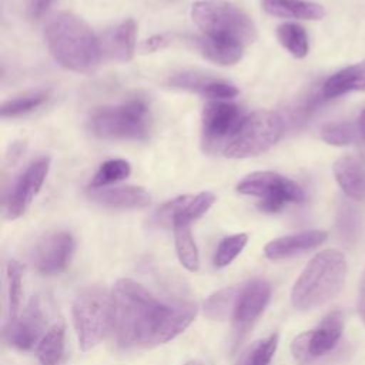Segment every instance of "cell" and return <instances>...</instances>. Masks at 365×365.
I'll list each match as a JSON object with an SVG mask.
<instances>
[{"label":"cell","mask_w":365,"mask_h":365,"mask_svg":"<svg viewBox=\"0 0 365 365\" xmlns=\"http://www.w3.org/2000/svg\"><path fill=\"white\" fill-rule=\"evenodd\" d=\"M192 301H164L141 284L118 279L111 289V328L121 348H153L184 332L197 315Z\"/></svg>","instance_id":"6da1fadb"},{"label":"cell","mask_w":365,"mask_h":365,"mask_svg":"<svg viewBox=\"0 0 365 365\" xmlns=\"http://www.w3.org/2000/svg\"><path fill=\"white\" fill-rule=\"evenodd\" d=\"M44 40L53 58L70 71L91 73L103 56L93 30L70 11H60L47 21Z\"/></svg>","instance_id":"7a4b0ae2"},{"label":"cell","mask_w":365,"mask_h":365,"mask_svg":"<svg viewBox=\"0 0 365 365\" xmlns=\"http://www.w3.org/2000/svg\"><path fill=\"white\" fill-rule=\"evenodd\" d=\"M346 278V261L336 250L318 252L305 265L291 289V304L302 311L318 308L339 294Z\"/></svg>","instance_id":"3957f363"},{"label":"cell","mask_w":365,"mask_h":365,"mask_svg":"<svg viewBox=\"0 0 365 365\" xmlns=\"http://www.w3.org/2000/svg\"><path fill=\"white\" fill-rule=\"evenodd\" d=\"M88 130L104 140H145L153 128V115L147 100L130 97L117 104L96 108L87 121Z\"/></svg>","instance_id":"277c9868"},{"label":"cell","mask_w":365,"mask_h":365,"mask_svg":"<svg viewBox=\"0 0 365 365\" xmlns=\"http://www.w3.org/2000/svg\"><path fill=\"white\" fill-rule=\"evenodd\" d=\"M191 17L207 37L242 47L257 40V29L252 20L230 1L198 0L191 6Z\"/></svg>","instance_id":"5b68a950"},{"label":"cell","mask_w":365,"mask_h":365,"mask_svg":"<svg viewBox=\"0 0 365 365\" xmlns=\"http://www.w3.org/2000/svg\"><path fill=\"white\" fill-rule=\"evenodd\" d=\"M71 312L81 351L93 349L111 328V291L98 285L83 288L73 301Z\"/></svg>","instance_id":"8992f818"},{"label":"cell","mask_w":365,"mask_h":365,"mask_svg":"<svg viewBox=\"0 0 365 365\" xmlns=\"http://www.w3.org/2000/svg\"><path fill=\"white\" fill-rule=\"evenodd\" d=\"M285 131L284 117L272 110H257L247 114L231 143L225 147L228 158H248L268 151Z\"/></svg>","instance_id":"52a82bcc"},{"label":"cell","mask_w":365,"mask_h":365,"mask_svg":"<svg viewBox=\"0 0 365 365\" xmlns=\"http://www.w3.org/2000/svg\"><path fill=\"white\" fill-rule=\"evenodd\" d=\"M237 191L244 195L259 198L258 208L264 212H278L288 204L302 202L305 198L302 187L274 171H255L242 178Z\"/></svg>","instance_id":"ba28073f"},{"label":"cell","mask_w":365,"mask_h":365,"mask_svg":"<svg viewBox=\"0 0 365 365\" xmlns=\"http://www.w3.org/2000/svg\"><path fill=\"white\" fill-rule=\"evenodd\" d=\"M244 110L221 100H211L204 106L201 118V145L208 154L225 150L245 118Z\"/></svg>","instance_id":"9c48e42d"},{"label":"cell","mask_w":365,"mask_h":365,"mask_svg":"<svg viewBox=\"0 0 365 365\" xmlns=\"http://www.w3.org/2000/svg\"><path fill=\"white\" fill-rule=\"evenodd\" d=\"M344 331V315L332 311L322 318L315 329L299 334L291 342V354L299 365H308L328 354L339 341Z\"/></svg>","instance_id":"30bf717a"},{"label":"cell","mask_w":365,"mask_h":365,"mask_svg":"<svg viewBox=\"0 0 365 365\" xmlns=\"http://www.w3.org/2000/svg\"><path fill=\"white\" fill-rule=\"evenodd\" d=\"M50 165L51 158L41 155L31 161L14 180L3 201V212L7 220H16L27 211L46 181Z\"/></svg>","instance_id":"8fae6325"},{"label":"cell","mask_w":365,"mask_h":365,"mask_svg":"<svg viewBox=\"0 0 365 365\" xmlns=\"http://www.w3.org/2000/svg\"><path fill=\"white\" fill-rule=\"evenodd\" d=\"M73 252V235L67 231H54L37 241L30 259L37 272L43 275H57L68 267Z\"/></svg>","instance_id":"7c38bea8"},{"label":"cell","mask_w":365,"mask_h":365,"mask_svg":"<svg viewBox=\"0 0 365 365\" xmlns=\"http://www.w3.org/2000/svg\"><path fill=\"white\" fill-rule=\"evenodd\" d=\"M46 314L38 297H33L16 319L7 322L4 336L7 342L20 349L30 351L38 345L46 334Z\"/></svg>","instance_id":"4fadbf2b"},{"label":"cell","mask_w":365,"mask_h":365,"mask_svg":"<svg viewBox=\"0 0 365 365\" xmlns=\"http://www.w3.org/2000/svg\"><path fill=\"white\" fill-rule=\"evenodd\" d=\"M271 297V285L268 281L255 278L241 284L240 295L234 311V325L238 332L250 328V325L262 314Z\"/></svg>","instance_id":"5bb4252c"},{"label":"cell","mask_w":365,"mask_h":365,"mask_svg":"<svg viewBox=\"0 0 365 365\" xmlns=\"http://www.w3.org/2000/svg\"><path fill=\"white\" fill-rule=\"evenodd\" d=\"M88 197L94 202L111 210H140L150 204V194L137 185H107L90 188Z\"/></svg>","instance_id":"9a60e30c"},{"label":"cell","mask_w":365,"mask_h":365,"mask_svg":"<svg viewBox=\"0 0 365 365\" xmlns=\"http://www.w3.org/2000/svg\"><path fill=\"white\" fill-rule=\"evenodd\" d=\"M328 238V232L322 230H308L297 234L284 235L269 241L264 247V254L272 261L294 257L297 254L317 248Z\"/></svg>","instance_id":"2e32d148"},{"label":"cell","mask_w":365,"mask_h":365,"mask_svg":"<svg viewBox=\"0 0 365 365\" xmlns=\"http://www.w3.org/2000/svg\"><path fill=\"white\" fill-rule=\"evenodd\" d=\"M334 175L346 197L358 201L365 200V160L348 154L334 163Z\"/></svg>","instance_id":"e0dca14e"},{"label":"cell","mask_w":365,"mask_h":365,"mask_svg":"<svg viewBox=\"0 0 365 365\" xmlns=\"http://www.w3.org/2000/svg\"><path fill=\"white\" fill-rule=\"evenodd\" d=\"M137 24L133 19L123 20L114 29L107 31L103 37L101 51L111 60L127 63L133 58L135 51Z\"/></svg>","instance_id":"ac0fdd59"},{"label":"cell","mask_w":365,"mask_h":365,"mask_svg":"<svg viewBox=\"0 0 365 365\" xmlns=\"http://www.w3.org/2000/svg\"><path fill=\"white\" fill-rule=\"evenodd\" d=\"M351 91H365V61L348 66L325 80L321 88L324 98H335Z\"/></svg>","instance_id":"d6986e66"},{"label":"cell","mask_w":365,"mask_h":365,"mask_svg":"<svg viewBox=\"0 0 365 365\" xmlns=\"http://www.w3.org/2000/svg\"><path fill=\"white\" fill-rule=\"evenodd\" d=\"M265 13L281 19L321 20L325 16L322 4L309 0H262Z\"/></svg>","instance_id":"ffe728a7"},{"label":"cell","mask_w":365,"mask_h":365,"mask_svg":"<svg viewBox=\"0 0 365 365\" xmlns=\"http://www.w3.org/2000/svg\"><path fill=\"white\" fill-rule=\"evenodd\" d=\"M188 43L192 44L194 48L198 50V53L217 64L221 66H230L241 60L242 57V46L230 43V41H222L217 38H211L207 36H195L190 37L187 40Z\"/></svg>","instance_id":"44dd1931"},{"label":"cell","mask_w":365,"mask_h":365,"mask_svg":"<svg viewBox=\"0 0 365 365\" xmlns=\"http://www.w3.org/2000/svg\"><path fill=\"white\" fill-rule=\"evenodd\" d=\"M50 98V90H31L21 93L19 96H14L9 100H6L1 104L0 115L3 118H19L24 117L43 104H46Z\"/></svg>","instance_id":"7402d4cb"},{"label":"cell","mask_w":365,"mask_h":365,"mask_svg":"<svg viewBox=\"0 0 365 365\" xmlns=\"http://www.w3.org/2000/svg\"><path fill=\"white\" fill-rule=\"evenodd\" d=\"M40 365H58L64 354V325L56 322L47 328L36 346Z\"/></svg>","instance_id":"603a6c76"},{"label":"cell","mask_w":365,"mask_h":365,"mask_svg":"<svg viewBox=\"0 0 365 365\" xmlns=\"http://www.w3.org/2000/svg\"><path fill=\"white\" fill-rule=\"evenodd\" d=\"M240 289L241 285H232L210 295L204 302V314L210 319L215 321H225L232 318Z\"/></svg>","instance_id":"cb8c5ba5"},{"label":"cell","mask_w":365,"mask_h":365,"mask_svg":"<svg viewBox=\"0 0 365 365\" xmlns=\"http://www.w3.org/2000/svg\"><path fill=\"white\" fill-rule=\"evenodd\" d=\"M174 230V242L177 257L184 268L191 272L198 271L200 268V254L195 245V241L191 234V228L188 224H177L173 227Z\"/></svg>","instance_id":"d4e9b609"},{"label":"cell","mask_w":365,"mask_h":365,"mask_svg":"<svg viewBox=\"0 0 365 365\" xmlns=\"http://www.w3.org/2000/svg\"><path fill=\"white\" fill-rule=\"evenodd\" d=\"M277 38L291 56L302 58L308 54V34L302 26L297 23L279 24L277 29Z\"/></svg>","instance_id":"484cf974"},{"label":"cell","mask_w":365,"mask_h":365,"mask_svg":"<svg viewBox=\"0 0 365 365\" xmlns=\"http://www.w3.org/2000/svg\"><path fill=\"white\" fill-rule=\"evenodd\" d=\"M6 281H7V314L9 321H13L19 315L21 301V284H23V267L20 262L10 259L6 264Z\"/></svg>","instance_id":"4316f807"},{"label":"cell","mask_w":365,"mask_h":365,"mask_svg":"<svg viewBox=\"0 0 365 365\" xmlns=\"http://www.w3.org/2000/svg\"><path fill=\"white\" fill-rule=\"evenodd\" d=\"M131 173V165L128 161L115 158V160H108L103 163L96 174L93 175L90 181L88 188H100V187H107L111 184H115L124 178H127Z\"/></svg>","instance_id":"83f0119b"},{"label":"cell","mask_w":365,"mask_h":365,"mask_svg":"<svg viewBox=\"0 0 365 365\" xmlns=\"http://www.w3.org/2000/svg\"><path fill=\"white\" fill-rule=\"evenodd\" d=\"M358 137V123L354 121H331L321 128V138L331 145H348Z\"/></svg>","instance_id":"f1b7e54d"},{"label":"cell","mask_w":365,"mask_h":365,"mask_svg":"<svg viewBox=\"0 0 365 365\" xmlns=\"http://www.w3.org/2000/svg\"><path fill=\"white\" fill-rule=\"evenodd\" d=\"M278 346V334L255 341L240 358L238 365H269Z\"/></svg>","instance_id":"f546056e"},{"label":"cell","mask_w":365,"mask_h":365,"mask_svg":"<svg viewBox=\"0 0 365 365\" xmlns=\"http://www.w3.org/2000/svg\"><path fill=\"white\" fill-rule=\"evenodd\" d=\"M214 202H215V195L210 191H202L197 195H190L185 205L177 215L174 225H177V224L191 225V222H194L195 220L202 217L212 207Z\"/></svg>","instance_id":"4dcf8cb0"},{"label":"cell","mask_w":365,"mask_h":365,"mask_svg":"<svg viewBox=\"0 0 365 365\" xmlns=\"http://www.w3.org/2000/svg\"><path fill=\"white\" fill-rule=\"evenodd\" d=\"M247 242H248V235L245 232H240V234H234L222 238L214 254V259H212L214 267L224 268L228 264H231L245 248Z\"/></svg>","instance_id":"1f68e13d"},{"label":"cell","mask_w":365,"mask_h":365,"mask_svg":"<svg viewBox=\"0 0 365 365\" xmlns=\"http://www.w3.org/2000/svg\"><path fill=\"white\" fill-rule=\"evenodd\" d=\"M212 78L214 77L198 73V71H182V73H178V74H174L173 77H170L168 84H170V87L187 90V91L197 93V94L202 96V93L205 91L207 86L210 84V81Z\"/></svg>","instance_id":"d6a6232c"},{"label":"cell","mask_w":365,"mask_h":365,"mask_svg":"<svg viewBox=\"0 0 365 365\" xmlns=\"http://www.w3.org/2000/svg\"><path fill=\"white\" fill-rule=\"evenodd\" d=\"M190 195H180L175 197L170 201H167L165 204H163L153 215V224H155L157 227H173L174 221L177 218V215L180 214V211L182 210V207L185 205L187 200Z\"/></svg>","instance_id":"836d02e7"},{"label":"cell","mask_w":365,"mask_h":365,"mask_svg":"<svg viewBox=\"0 0 365 365\" xmlns=\"http://www.w3.org/2000/svg\"><path fill=\"white\" fill-rule=\"evenodd\" d=\"M54 0H30L29 3V14L33 19H40L53 4Z\"/></svg>","instance_id":"e575fe53"},{"label":"cell","mask_w":365,"mask_h":365,"mask_svg":"<svg viewBox=\"0 0 365 365\" xmlns=\"http://www.w3.org/2000/svg\"><path fill=\"white\" fill-rule=\"evenodd\" d=\"M168 43H170V37H168V36H165V34L154 36V37L148 38V40L143 44V48H144L145 51H155V50H158V48L165 47Z\"/></svg>","instance_id":"d590c367"},{"label":"cell","mask_w":365,"mask_h":365,"mask_svg":"<svg viewBox=\"0 0 365 365\" xmlns=\"http://www.w3.org/2000/svg\"><path fill=\"white\" fill-rule=\"evenodd\" d=\"M358 312L365 324V269L362 271L361 281H359V289H358Z\"/></svg>","instance_id":"8d00e7d4"},{"label":"cell","mask_w":365,"mask_h":365,"mask_svg":"<svg viewBox=\"0 0 365 365\" xmlns=\"http://www.w3.org/2000/svg\"><path fill=\"white\" fill-rule=\"evenodd\" d=\"M356 123H358V128H359V138L362 140V143L365 145V108L361 111Z\"/></svg>","instance_id":"74e56055"},{"label":"cell","mask_w":365,"mask_h":365,"mask_svg":"<svg viewBox=\"0 0 365 365\" xmlns=\"http://www.w3.org/2000/svg\"><path fill=\"white\" fill-rule=\"evenodd\" d=\"M184 365H204V364L200 362V361H188V362L184 364Z\"/></svg>","instance_id":"f35d334b"}]
</instances>
